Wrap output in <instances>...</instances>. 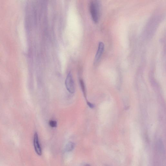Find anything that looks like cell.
<instances>
[{
	"mask_svg": "<svg viewBox=\"0 0 166 166\" xmlns=\"http://www.w3.org/2000/svg\"><path fill=\"white\" fill-rule=\"evenodd\" d=\"M90 10L92 19L96 23L99 21L101 12V4L97 0H92L90 3Z\"/></svg>",
	"mask_w": 166,
	"mask_h": 166,
	"instance_id": "6da1fadb",
	"label": "cell"
},
{
	"mask_svg": "<svg viewBox=\"0 0 166 166\" xmlns=\"http://www.w3.org/2000/svg\"><path fill=\"white\" fill-rule=\"evenodd\" d=\"M65 85L67 90L71 94H73L75 92V88L74 81L72 75L69 72L65 80Z\"/></svg>",
	"mask_w": 166,
	"mask_h": 166,
	"instance_id": "7a4b0ae2",
	"label": "cell"
},
{
	"mask_svg": "<svg viewBox=\"0 0 166 166\" xmlns=\"http://www.w3.org/2000/svg\"><path fill=\"white\" fill-rule=\"evenodd\" d=\"M34 145L36 153L38 155H41L42 154V150L41 146L40 144L38 135L36 132L34 135Z\"/></svg>",
	"mask_w": 166,
	"mask_h": 166,
	"instance_id": "3957f363",
	"label": "cell"
},
{
	"mask_svg": "<svg viewBox=\"0 0 166 166\" xmlns=\"http://www.w3.org/2000/svg\"><path fill=\"white\" fill-rule=\"evenodd\" d=\"M104 49V44L102 42L99 44L98 48L95 59V64H97L99 62L102 57Z\"/></svg>",
	"mask_w": 166,
	"mask_h": 166,
	"instance_id": "277c9868",
	"label": "cell"
},
{
	"mask_svg": "<svg viewBox=\"0 0 166 166\" xmlns=\"http://www.w3.org/2000/svg\"><path fill=\"white\" fill-rule=\"evenodd\" d=\"M75 144L73 142H69L65 145V150L67 152H71L74 149Z\"/></svg>",
	"mask_w": 166,
	"mask_h": 166,
	"instance_id": "5b68a950",
	"label": "cell"
},
{
	"mask_svg": "<svg viewBox=\"0 0 166 166\" xmlns=\"http://www.w3.org/2000/svg\"><path fill=\"white\" fill-rule=\"evenodd\" d=\"M80 83L83 94L84 95L85 97H86V89L84 82L83 80L81 79L80 80Z\"/></svg>",
	"mask_w": 166,
	"mask_h": 166,
	"instance_id": "8992f818",
	"label": "cell"
},
{
	"mask_svg": "<svg viewBox=\"0 0 166 166\" xmlns=\"http://www.w3.org/2000/svg\"><path fill=\"white\" fill-rule=\"evenodd\" d=\"M158 147L159 151L161 152H162L164 150V144H163V142L162 141L160 140L158 141Z\"/></svg>",
	"mask_w": 166,
	"mask_h": 166,
	"instance_id": "52a82bcc",
	"label": "cell"
},
{
	"mask_svg": "<svg viewBox=\"0 0 166 166\" xmlns=\"http://www.w3.org/2000/svg\"><path fill=\"white\" fill-rule=\"evenodd\" d=\"M49 124L51 127L53 128H55L57 127V122L55 121L51 120L50 121Z\"/></svg>",
	"mask_w": 166,
	"mask_h": 166,
	"instance_id": "ba28073f",
	"label": "cell"
},
{
	"mask_svg": "<svg viewBox=\"0 0 166 166\" xmlns=\"http://www.w3.org/2000/svg\"><path fill=\"white\" fill-rule=\"evenodd\" d=\"M87 104L89 107L91 108H93L94 107V106L93 104L90 103V102H87Z\"/></svg>",
	"mask_w": 166,
	"mask_h": 166,
	"instance_id": "9c48e42d",
	"label": "cell"
},
{
	"mask_svg": "<svg viewBox=\"0 0 166 166\" xmlns=\"http://www.w3.org/2000/svg\"><path fill=\"white\" fill-rule=\"evenodd\" d=\"M84 166H91V165L88 164H86Z\"/></svg>",
	"mask_w": 166,
	"mask_h": 166,
	"instance_id": "30bf717a",
	"label": "cell"
}]
</instances>
